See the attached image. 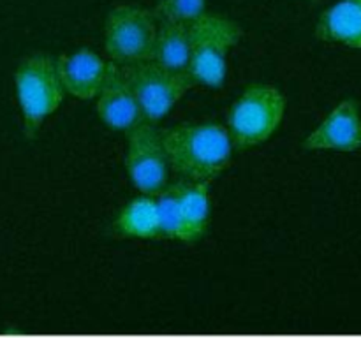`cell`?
Segmentation results:
<instances>
[{"label":"cell","mask_w":361,"mask_h":338,"mask_svg":"<svg viewBox=\"0 0 361 338\" xmlns=\"http://www.w3.org/2000/svg\"><path fill=\"white\" fill-rule=\"evenodd\" d=\"M115 229L123 236L133 238H157L161 236V222H159L157 203L155 196L145 194L130 201L115 222Z\"/></svg>","instance_id":"5bb4252c"},{"label":"cell","mask_w":361,"mask_h":338,"mask_svg":"<svg viewBox=\"0 0 361 338\" xmlns=\"http://www.w3.org/2000/svg\"><path fill=\"white\" fill-rule=\"evenodd\" d=\"M189 180L180 178L176 182L168 183L155 196L159 211V222H161V236L175 238L178 234V217H180V197Z\"/></svg>","instance_id":"9a60e30c"},{"label":"cell","mask_w":361,"mask_h":338,"mask_svg":"<svg viewBox=\"0 0 361 338\" xmlns=\"http://www.w3.org/2000/svg\"><path fill=\"white\" fill-rule=\"evenodd\" d=\"M316 35L328 42L361 48V0H338L321 14Z\"/></svg>","instance_id":"8fae6325"},{"label":"cell","mask_w":361,"mask_h":338,"mask_svg":"<svg viewBox=\"0 0 361 338\" xmlns=\"http://www.w3.org/2000/svg\"><path fill=\"white\" fill-rule=\"evenodd\" d=\"M204 4L207 0H159L152 14L159 23H192L204 14Z\"/></svg>","instance_id":"2e32d148"},{"label":"cell","mask_w":361,"mask_h":338,"mask_svg":"<svg viewBox=\"0 0 361 338\" xmlns=\"http://www.w3.org/2000/svg\"><path fill=\"white\" fill-rule=\"evenodd\" d=\"M14 84L25 134L34 137L42 122L62 104L66 94L55 62L48 55L27 56L14 73Z\"/></svg>","instance_id":"3957f363"},{"label":"cell","mask_w":361,"mask_h":338,"mask_svg":"<svg viewBox=\"0 0 361 338\" xmlns=\"http://www.w3.org/2000/svg\"><path fill=\"white\" fill-rule=\"evenodd\" d=\"M190 60L187 73L201 84L221 88L228 73V53L242 39V27L229 18L207 14L189 23Z\"/></svg>","instance_id":"7a4b0ae2"},{"label":"cell","mask_w":361,"mask_h":338,"mask_svg":"<svg viewBox=\"0 0 361 338\" xmlns=\"http://www.w3.org/2000/svg\"><path fill=\"white\" fill-rule=\"evenodd\" d=\"M97 113L106 125L126 132L145 122L122 65L113 60L106 63V76L97 94Z\"/></svg>","instance_id":"ba28073f"},{"label":"cell","mask_w":361,"mask_h":338,"mask_svg":"<svg viewBox=\"0 0 361 338\" xmlns=\"http://www.w3.org/2000/svg\"><path fill=\"white\" fill-rule=\"evenodd\" d=\"M157 25L152 11L137 6H118L108 14L104 48L109 60L118 65L150 60Z\"/></svg>","instance_id":"8992f818"},{"label":"cell","mask_w":361,"mask_h":338,"mask_svg":"<svg viewBox=\"0 0 361 338\" xmlns=\"http://www.w3.org/2000/svg\"><path fill=\"white\" fill-rule=\"evenodd\" d=\"M286 97L274 87L247 88L228 115V130L236 146L247 148L267 141L282 122Z\"/></svg>","instance_id":"277c9868"},{"label":"cell","mask_w":361,"mask_h":338,"mask_svg":"<svg viewBox=\"0 0 361 338\" xmlns=\"http://www.w3.org/2000/svg\"><path fill=\"white\" fill-rule=\"evenodd\" d=\"M307 150H342L361 148V118L358 102L345 99L303 141Z\"/></svg>","instance_id":"9c48e42d"},{"label":"cell","mask_w":361,"mask_h":338,"mask_svg":"<svg viewBox=\"0 0 361 338\" xmlns=\"http://www.w3.org/2000/svg\"><path fill=\"white\" fill-rule=\"evenodd\" d=\"M314 2H317V0H314Z\"/></svg>","instance_id":"e0dca14e"},{"label":"cell","mask_w":361,"mask_h":338,"mask_svg":"<svg viewBox=\"0 0 361 338\" xmlns=\"http://www.w3.org/2000/svg\"><path fill=\"white\" fill-rule=\"evenodd\" d=\"M150 60L166 69L187 73L190 60L189 23H159Z\"/></svg>","instance_id":"4fadbf2b"},{"label":"cell","mask_w":361,"mask_h":338,"mask_svg":"<svg viewBox=\"0 0 361 338\" xmlns=\"http://www.w3.org/2000/svg\"><path fill=\"white\" fill-rule=\"evenodd\" d=\"M123 74L133 88L145 122L157 123L192 87L189 73H178L162 67L154 60L122 65Z\"/></svg>","instance_id":"5b68a950"},{"label":"cell","mask_w":361,"mask_h":338,"mask_svg":"<svg viewBox=\"0 0 361 338\" xmlns=\"http://www.w3.org/2000/svg\"><path fill=\"white\" fill-rule=\"evenodd\" d=\"M106 63L92 49H80L73 55H60L56 58V73L63 90L76 99L97 97L106 76Z\"/></svg>","instance_id":"30bf717a"},{"label":"cell","mask_w":361,"mask_h":338,"mask_svg":"<svg viewBox=\"0 0 361 338\" xmlns=\"http://www.w3.org/2000/svg\"><path fill=\"white\" fill-rule=\"evenodd\" d=\"M210 217V182H190L180 197L178 234L176 239L194 243L204 234Z\"/></svg>","instance_id":"7c38bea8"},{"label":"cell","mask_w":361,"mask_h":338,"mask_svg":"<svg viewBox=\"0 0 361 338\" xmlns=\"http://www.w3.org/2000/svg\"><path fill=\"white\" fill-rule=\"evenodd\" d=\"M169 165L190 182H212L231 162L233 139L221 123H183L162 130Z\"/></svg>","instance_id":"6da1fadb"},{"label":"cell","mask_w":361,"mask_h":338,"mask_svg":"<svg viewBox=\"0 0 361 338\" xmlns=\"http://www.w3.org/2000/svg\"><path fill=\"white\" fill-rule=\"evenodd\" d=\"M126 165L134 187L143 194H157L169 183L168 154L162 130L154 123L141 122L129 130Z\"/></svg>","instance_id":"52a82bcc"}]
</instances>
